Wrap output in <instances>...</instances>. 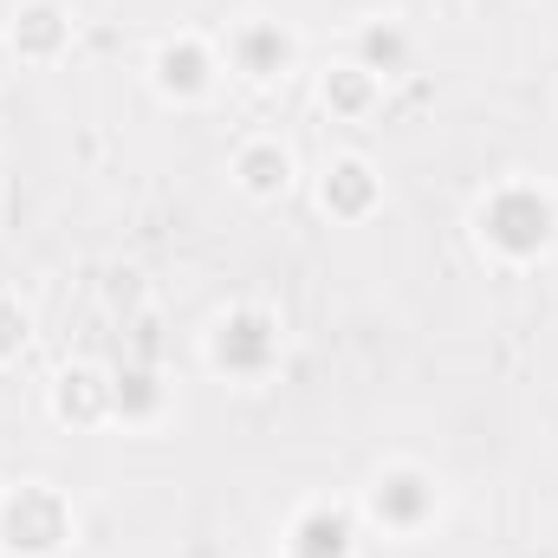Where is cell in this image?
Segmentation results:
<instances>
[{"label": "cell", "mask_w": 558, "mask_h": 558, "mask_svg": "<svg viewBox=\"0 0 558 558\" xmlns=\"http://www.w3.org/2000/svg\"><path fill=\"white\" fill-rule=\"evenodd\" d=\"M52 416L65 428H105L118 422V377L105 364H65L52 377Z\"/></svg>", "instance_id": "52a82bcc"}, {"label": "cell", "mask_w": 558, "mask_h": 558, "mask_svg": "<svg viewBox=\"0 0 558 558\" xmlns=\"http://www.w3.org/2000/svg\"><path fill=\"white\" fill-rule=\"evenodd\" d=\"M279 344H286L279 312H267V305H234L215 325V338H208V364L221 377H234V384H260L279 364Z\"/></svg>", "instance_id": "3957f363"}, {"label": "cell", "mask_w": 558, "mask_h": 558, "mask_svg": "<svg viewBox=\"0 0 558 558\" xmlns=\"http://www.w3.org/2000/svg\"><path fill=\"white\" fill-rule=\"evenodd\" d=\"M0 558H7V553H0Z\"/></svg>", "instance_id": "2e32d148"}, {"label": "cell", "mask_w": 558, "mask_h": 558, "mask_svg": "<svg viewBox=\"0 0 558 558\" xmlns=\"http://www.w3.org/2000/svg\"><path fill=\"white\" fill-rule=\"evenodd\" d=\"M7 46H13V59H26V65H59L65 46H72V13H65L59 0H26V7L13 13V26H7Z\"/></svg>", "instance_id": "9c48e42d"}, {"label": "cell", "mask_w": 558, "mask_h": 558, "mask_svg": "<svg viewBox=\"0 0 558 558\" xmlns=\"http://www.w3.org/2000/svg\"><path fill=\"white\" fill-rule=\"evenodd\" d=\"M111 377H118V422H149L162 410V377L149 364H124Z\"/></svg>", "instance_id": "5bb4252c"}, {"label": "cell", "mask_w": 558, "mask_h": 558, "mask_svg": "<svg viewBox=\"0 0 558 558\" xmlns=\"http://www.w3.org/2000/svg\"><path fill=\"white\" fill-rule=\"evenodd\" d=\"M435 507H441L435 474L416 468V461H397V468H384V474L364 487V513H371L384 533H397V539H416L422 526L435 520Z\"/></svg>", "instance_id": "277c9868"}, {"label": "cell", "mask_w": 558, "mask_h": 558, "mask_svg": "<svg viewBox=\"0 0 558 558\" xmlns=\"http://www.w3.org/2000/svg\"><path fill=\"white\" fill-rule=\"evenodd\" d=\"M377 98H384V78L364 72L357 59H344V65H331V72L318 78V105H325L331 118H344V124H364V118L377 111Z\"/></svg>", "instance_id": "7c38bea8"}, {"label": "cell", "mask_w": 558, "mask_h": 558, "mask_svg": "<svg viewBox=\"0 0 558 558\" xmlns=\"http://www.w3.org/2000/svg\"><path fill=\"white\" fill-rule=\"evenodd\" d=\"M474 241H481V254H494L507 267H533V260H546L558 247V202L539 182L513 175V182H500V189L481 195Z\"/></svg>", "instance_id": "6da1fadb"}, {"label": "cell", "mask_w": 558, "mask_h": 558, "mask_svg": "<svg viewBox=\"0 0 558 558\" xmlns=\"http://www.w3.org/2000/svg\"><path fill=\"white\" fill-rule=\"evenodd\" d=\"M215 78H221V52L202 33H175V39H162L149 52V85L169 105H202L215 92Z\"/></svg>", "instance_id": "5b68a950"}, {"label": "cell", "mask_w": 558, "mask_h": 558, "mask_svg": "<svg viewBox=\"0 0 558 558\" xmlns=\"http://www.w3.org/2000/svg\"><path fill=\"white\" fill-rule=\"evenodd\" d=\"M364 72H377V78H397V72H410V59H416V39H410V26L403 20H371L364 33H357V52H351Z\"/></svg>", "instance_id": "4fadbf2b"}, {"label": "cell", "mask_w": 558, "mask_h": 558, "mask_svg": "<svg viewBox=\"0 0 558 558\" xmlns=\"http://www.w3.org/2000/svg\"><path fill=\"white\" fill-rule=\"evenodd\" d=\"M286 558H357V520L344 507H305L286 526Z\"/></svg>", "instance_id": "8fae6325"}, {"label": "cell", "mask_w": 558, "mask_h": 558, "mask_svg": "<svg viewBox=\"0 0 558 558\" xmlns=\"http://www.w3.org/2000/svg\"><path fill=\"white\" fill-rule=\"evenodd\" d=\"M221 65H234L247 85H279L292 65H299V39L279 26V20H234L228 39H221Z\"/></svg>", "instance_id": "8992f818"}, {"label": "cell", "mask_w": 558, "mask_h": 558, "mask_svg": "<svg viewBox=\"0 0 558 558\" xmlns=\"http://www.w3.org/2000/svg\"><path fill=\"white\" fill-rule=\"evenodd\" d=\"M72 539V500L52 481H20L0 500V553L7 558H59Z\"/></svg>", "instance_id": "7a4b0ae2"}, {"label": "cell", "mask_w": 558, "mask_h": 558, "mask_svg": "<svg viewBox=\"0 0 558 558\" xmlns=\"http://www.w3.org/2000/svg\"><path fill=\"white\" fill-rule=\"evenodd\" d=\"M26 344H33V312L13 292H0V364H20Z\"/></svg>", "instance_id": "9a60e30c"}, {"label": "cell", "mask_w": 558, "mask_h": 558, "mask_svg": "<svg viewBox=\"0 0 558 558\" xmlns=\"http://www.w3.org/2000/svg\"><path fill=\"white\" fill-rule=\"evenodd\" d=\"M377 202H384V182H377V169L364 156H331L318 169V208L331 221H371Z\"/></svg>", "instance_id": "ba28073f"}, {"label": "cell", "mask_w": 558, "mask_h": 558, "mask_svg": "<svg viewBox=\"0 0 558 558\" xmlns=\"http://www.w3.org/2000/svg\"><path fill=\"white\" fill-rule=\"evenodd\" d=\"M292 175H299V162H292V149L279 137H247L234 149V189L247 202H286Z\"/></svg>", "instance_id": "30bf717a"}]
</instances>
